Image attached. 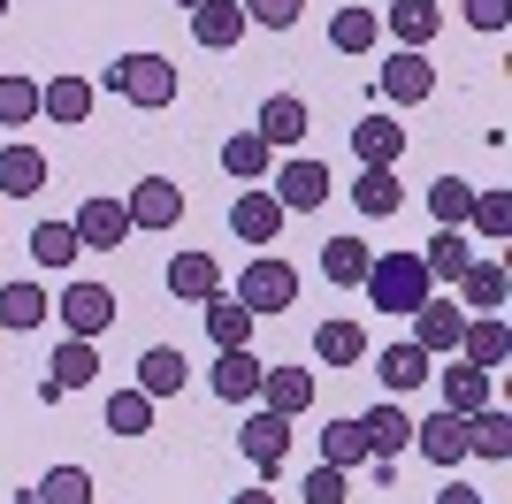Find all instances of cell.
Returning a JSON list of instances; mask_svg holds the SVG:
<instances>
[{
  "label": "cell",
  "instance_id": "obj_1",
  "mask_svg": "<svg viewBox=\"0 0 512 504\" xmlns=\"http://www.w3.org/2000/svg\"><path fill=\"white\" fill-rule=\"evenodd\" d=\"M421 298H436L421 252H375V260H367V306H375V314L413 321V314H421Z\"/></svg>",
  "mask_w": 512,
  "mask_h": 504
},
{
  "label": "cell",
  "instance_id": "obj_2",
  "mask_svg": "<svg viewBox=\"0 0 512 504\" xmlns=\"http://www.w3.org/2000/svg\"><path fill=\"white\" fill-rule=\"evenodd\" d=\"M230 298H237L253 321L291 314V306H299V268H291V260H276V252H260V260H245V268H237V291H230Z\"/></svg>",
  "mask_w": 512,
  "mask_h": 504
},
{
  "label": "cell",
  "instance_id": "obj_3",
  "mask_svg": "<svg viewBox=\"0 0 512 504\" xmlns=\"http://www.w3.org/2000/svg\"><path fill=\"white\" fill-rule=\"evenodd\" d=\"M100 84L115 92V100H130V107H176V62L169 54H123L115 69H100Z\"/></svg>",
  "mask_w": 512,
  "mask_h": 504
},
{
  "label": "cell",
  "instance_id": "obj_4",
  "mask_svg": "<svg viewBox=\"0 0 512 504\" xmlns=\"http://www.w3.org/2000/svg\"><path fill=\"white\" fill-rule=\"evenodd\" d=\"M268 191H276L283 214H314L321 199H329V168H321L314 153H291V161L276 168V184H268Z\"/></svg>",
  "mask_w": 512,
  "mask_h": 504
},
{
  "label": "cell",
  "instance_id": "obj_5",
  "mask_svg": "<svg viewBox=\"0 0 512 504\" xmlns=\"http://www.w3.org/2000/svg\"><path fill=\"white\" fill-rule=\"evenodd\" d=\"M123 214H130V230H176V222H184V191H176L169 176H138Z\"/></svg>",
  "mask_w": 512,
  "mask_h": 504
},
{
  "label": "cell",
  "instance_id": "obj_6",
  "mask_svg": "<svg viewBox=\"0 0 512 504\" xmlns=\"http://www.w3.org/2000/svg\"><path fill=\"white\" fill-rule=\"evenodd\" d=\"M54 314H62V329H69V336H85V344H92V336L115 329V291H107V283H69Z\"/></svg>",
  "mask_w": 512,
  "mask_h": 504
},
{
  "label": "cell",
  "instance_id": "obj_7",
  "mask_svg": "<svg viewBox=\"0 0 512 504\" xmlns=\"http://www.w3.org/2000/svg\"><path fill=\"white\" fill-rule=\"evenodd\" d=\"M459 336H467V306H459V298H421L413 344H421L428 359H451V352H459Z\"/></svg>",
  "mask_w": 512,
  "mask_h": 504
},
{
  "label": "cell",
  "instance_id": "obj_8",
  "mask_svg": "<svg viewBox=\"0 0 512 504\" xmlns=\"http://www.w3.org/2000/svg\"><path fill=\"white\" fill-rule=\"evenodd\" d=\"M237 451H245L260 474H276V466L291 459V420L268 413V405H260V413H245V428H237Z\"/></svg>",
  "mask_w": 512,
  "mask_h": 504
},
{
  "label": "cell",
  "instance_id": "obj_9",
  "mask_svg": "<svg viewBox=\"0 0 512 504\" xmlns=\"http://www.w3.org/2000/svg\"><path fill=\"white\" fill-rule=\"evenodd\" d=\"M253 130L268 138V153H283V146L299 153V138L314 130V115H306L299 92H268V100H260V115H253Z\"/></svg>",
  "mask_w": 512,
  "mask_h": 504
},
{
  "label": "cell",
  "instance_id": "obj_10",
  "mask_svg": "<svg viewBox=\"0 0 512 504\" xmlns=\"http://www.w3.org/2000/svg\"><path fill=\"white\" fill-rule=\"evenodd\" d=\"M413 443H421V459H428V466H459V459H474L467 420H459V413H444V405H436L428 420H413Z\"/></svg>",
  "mask_w": 512,
  "mask_h": 504
},
{
  "label": "cell",
  "instance_id": "obj_11",
  "mask_svg": "<svg viewBox=\"0 0 512 504\" xmlns=\"http://www.w3.org/2000/svg\"><path fill=\"white\" fill-rule=\"evenodd\" d=\"M451 359H467V367H482V375H497L512 359V329H505V314H467V336H459V352Z\"/></svg>",
  "mask_w": 512,
  "mask_h": 504
},
{
  "label": "cell",
  "instance_id": "obj_12",
  "mask_svg": "<svg viewBox=\"0 0 512 504\" xmlns=\"http://www.w3.org/2000/svg\"><path fill=\"white\" fill-rule=\"evenodd\" d=\"M360 436H367V459H398V451H413V413L398 398H383L360 413Z\"/></svg>",
  "mask_w": 512,
  "mask_h": 504
},
{
  "label": "cell",
  "instance_id": "obj_13",
  "mask_svg": "<svg viewBox=\"0 0 512 504\" xmlns=\"http://www.w3.org/2000/svg\"><path fill=\"white\" fill-rule=\"evenodd\" d=\"M69 230H77L85 252H115L130 237V214H123V199H85V207L69 214Z\"/></svg>",
  "mask_w": 512,
  "mask_h": 504
},
{
  "label": "cell",
  "instance_id": "obj_14",
  "mask_svg": "<svg viewBox=\"0 0 512 504\" xmlns=\"http://www.w3.org/2000/svg\"><path fill=\"white\" fill-rule=\"evenodd\" d=\"M375 84H383L390 107H421L428 92H436V69H428V54H390V62L375 69Z\"/></svg>",
  "mask_w": 512,
  "mask_h": 504
},
{
  "label": "cell",
  "instance_id": "obj_15",
  "mask_svg": "<svg viewBox=\"0 0 512 504\" xmlns=\"http://www.w3.org/2000/svg\"><path fill=\"white\" fill-rule=\"evenodd\" d=\"M230 230L237 237H245V245H276V237H283V207H276V191H237V199H230Z\"/></svg>",
  "mask_w": 512,
  "mask_h": 504
},
{
  "label": "cell",
  "instance_id": "obj_16",
  "mask_svg": "<svg viewBox=\"0 0 512 504\" xmlns=\"http://www.w3.org/2000/svg\"><path fill=\"white\" fill-rule=\"evenodd\" d=\"M367 359H375V375H383V390H390V398H406V390L436 382V359H428L421 344H413V336H406V344H390V352H367Z\"/></svg>",
  "mask_w": 512,
  "mask_h": 504
},
{
  "label": "cell",
  "instance_id": "obj_17",
  "mask_svg": "<svg viewBox=\"0 0 512 504\" xmlns=\"http://www.w3.org/2000/svg\"><path fill=\"white\" fill-rule=\"evenodd\" d=\"M260 375H268V367L253 359V344L214 352V398H222V405H253V398H260Z\"/></svg>",
  "mask_w": 512,
  "mask_h": 504
},
{
  "label": "cell",
  "instance_id": "obj_18",
  "mask_svg": "<svg viewBox=\"0 0 512 504\" xmlns=\"http://www.w3.org/2000/svg\"><path fill=\"white\" fill-rule=\"evenodd\" d=\"M505 298H512L505 260H467V275H459V306H467V314H505Z\"/></svg>",
  "mask_w": 512,
  "mask_h": 504
},
{
  "label": "cell",
  "instance_id": "obj_19",
  "mask_svg": "<svg viewBox=\"0 0 512 504\" xmlns=\"http://www.w3.org/2000/svg\"><path fill=\"white\" fill-rule=\"evenodd\" d=\"M92 100H100V84H92V77H46V84H39V115H54L62 130L85 123Z\"/></svg>",
  "mask_w": 512,
  "mask_h": 504
},
{
  "label": "cell",
  "instance_id": "obj_20",
  "mask_svg": "<svg viewBox=\"0 0 512 504\" xmlns=\"http://www.w3.org/2000/svg\"><path fill=\"white\" fill-rule=\"evenodd\" d=\"M46 176H54V161H46L39 146H0V199H31V191H46Z\"/></svg>",
  "mask_w": 512,
  "mask_h": 504
},
{
  "label": "cell",
  "instance_id": "obj_21",
  "mask_svg": "<svg viewBox=\"0 0 512 504\" xmlns=\"http://www.w3.org/2000/svg\"><path fill=\"white\" fill-rule=\"evenodd\" d=\"M352 153H360V168H398V153H406L398 115H360L352 123Z\"/></svg>",
  "mask_w": 512,
  "mask_h": 504
},
{
  "label": "cell",
  "instance_id": "obj_22",
  "mask_svg": "<svg viewBox=\"0 0 512 504\" xmlns=\"http://www.w3.org/2000/svg\"><path fill=\"white\" fill-rule=\"evenodd\" d=\"M314 359H321V367H360V359H367V329L352 314H329L314 329Z\"/></svg>",
  "mask_w": 512,
  "mask_h": 504
},
{
  "label": "cell",
  "instance_id": "obj_23",
  "mask_svg": "<svg viewBox=\"0 0 512 504\" xmlns=\"http://www.w3.org/2000/svg\"><path fill=\"white\" fill-rule=\"evenodd\" d=\"M92 375H100V352H92L85 336H69V344H54V367H46V398H69V390H85Z\"/></svg>",
  "mask_w": 512,
  "mask_h": 504
},
{
  "label": "cell",
  "instance_id": "obj_24",
  "mask_svg": "<svg viewBox=\"0 0 512 504\" xmlns=\"http://www.w3.org/2000/svg\"><path fill=\"white\" fill-rule=\"evenodd\" d=\"M184 382H192V367H184V352H176V344H153V352H138V390H146L153 405L176 398Z\"/></svg>",
  "mask_w": 512,
  "mask_h": 504
},
{
  "label": "cell",
  "instance_id": "obj_25",
  "mask_svg": "<svg viewBox=\"0 0 512 504\" xmlns=\"http://www.w3.org/2000/svg\"><path fill=\"white\" fill-rule=\"evenodd\" d=\"M436 382H444V413H459V420H474L482 405H490V375H482V367H467V359L436 367Z\"/></svg>",
  "mask_w": 512,
  "mask_h": 504
},
{
  "label": "cell",
  "instance_id": "obj_26",
  "mask_svg": "<svg viewBox=\"0 0 512 504\" xmlns=\"http://www.w3.org/2000/svg\"><path fill=\"white\" fill-rule=\"evenodd\" d=\"M260 405L283 413V420H299L306 405H314V375H306V367H268V375H260Z\"/></svg>",
  "mask_w": 512,
  "mask_h": 504
},
{
  "label": "cell",
  "instance_id": "obj_27",
  "mask_svg": "<svg viewBox=\"0 0 512 504\" xmlns=\"http://www.w3.org/2000/svg\"><path fill=\"white\" fill-rule=\"evenodd\" d=\"M245 31H253V23H245V8H237V0H207V8H192V39L207 46V54L237 46Z\"/></svg>",
  "mask_w": 512,
  "mask_h": 504
},
{
  "label": "cell",
  "instance_id": "obj_28",
  "mask_svg": "<svg viewBox=\"0 0 512 504\" xmlns=\"http://www.w3.org/2000/svg\"><path fill=\"white\" fill-rule=\"evenodd\" d=\"M199 306H207V336H214V352H237V344H253V314H245V306H237L230 291H214V298H199Z\"/></svg>",
  "mask_w": 512,
  "mask_h": 504
},
{
  "label": "cell",
  "instance_id": "obj_29",
  "mask_svg": "<svg viewBox=\"0 0 512 504\" xmlns=\"http://www.w3.org/2000/svg\"><path fill=\"white\" fill-rule=\"evenodd\" d=\"M222 291V260L214 252H176L169 260V298H214Z\"/></svg>",
  "mask_w": 512,
  "mask_h": 504
},
{
  "label": "cell",
  "instance_id": "obj_30",
  "mask_svg": "<svg viewBox=\"0 0 512 504\" xmlns=\"http://www.w3.org/2000/svg\"><path fill=\"white\" fill-rule=\"evenodd\" d=\"M390 31L406 39V54H428V39L444 31V8L436 0H390Z\"/></svg>",
  "mask_w": 512,
  "mask_h": 504
},
{
  "label": "cell",
  "instance_id": "obj_31",
  "mask_svg": "<svg viewBox=\"0 0 512 504\" xmlns=\"http://www.w3.org/2000/svg\"><path fill=\"white\" fill-rule=\"evenodd\" d=\"M467 260H474L467 230H436V237L421 245V268H428V283H459V275H467Z\"/></svg>",
  "mask_w": 512,
  "mask_h": 504
},
{
  "label": "cell",
  "instance_id": "obj_32",
  "mask_svg": "<svg viewBox=\"0 0 512 504\" xmlns=\"http://www.w3.org/2000/svg\"><path fill=\"white\" fill-rule=\"evenodd\" d=\"M467 443H474L490 466H505V459H512V413H505V405H482V413L467 420Z\"/></svg>",
  "mask_w": 512,
  "mask_h": 504
},
{
  "label": "cell",
  "instance_id": "obj_33",
  "mask_svg": "<svg viewBox=\"0 0 512 504\" xmlns=\"http://www.w3.org/2000/svg\"><path fill=\"white\" fill-rule=\"evenodd\" d=\"M352 199H360V214H398L406 207V184H398V168H360V184H352Z\"/></svg>",
  "mask_w": 512,
  "mask_h": 504
},
{
  "label": "cell",
  "instance_id": "obj_34",
  "mask_svg": "<svg viewBox=\"0 0 512 504\" xmlns=\"http://www.w3.org/2000/svg\"><path fill=\"white\" fill-rule=\"evenodd\" d=\"M428 214H436V230H467L474 184H459V176H436V184H428Z\"/></svg>",
  "mask_w": 512,
  "mask_h": 504
},
{
  "label": "cell",
  "instance_id": "obj_35",
  "mask_svg": "<svg viewBox=\"0 0 512 504\" xmlns=\"http://www.w3.org/2000/svg\"><path fill=\"white\" fill-rule=\"evenodd\" d=\"M367 260H375V252H367L360 237H329V245H321V275H329V283H344V291H352V283H367Z\"/></svg>",
  "mask_w": 512,
  "mask_h": 504
},
{
  "label": "cell",
  "instance_id": "obj_36",
  "mask_svg": "<svg viewBox=\"0 0 512 504\" xmlns=\"http://www.w3.org/2000/svg\"><path fill=\"white\" fill-rule=\"evenodd\" d=\"M268 161H276V153H268V138H260V130H237L230 146H222V168H230L237 184H260V176H268Z\"/></svg>",
  "mask_w": 512,
  "mask_h": 504
},
{
  "label": "cell",
  "instance_id": "obj_37",
  "mask_svg": "<svg viewBox=\"0 0 512 504\" xmlns=\"http://www.w3.org/2000/svg\"><path fill=\"white\" fill-rule=\"evenodd\" d=\"M31 260H39V268H77V260H85V245H77V230H69V222H39V230H31Z\"/></svg>",
  "mask_w": 512,
  "mask_h": 504
},
{
  "label": "cell",
  "instance_id": "obj_38",
  "mask_svg": "<svg viewBox=\"0 0 512 504\" xmlns=\"http://www.w3.org/2000/svg\"><path fill=\"white\" fill-rule=\"evenodd\" d=\"M31 504H92V466H46Z\"/></svg>",
  "mask_w": 512,
  "mask_h": 504
},
{
  "label": "cell",
  "instance_id": "obj_39",
  "mask_svg": "<svg viewBox=\"0 0 512 504\" xmlns=\"http://www.w3.org/2000/svg\"><path fill=\"white\" fill-rule=\"evenodd\" d=\"M146 428H153V398L138 390V382L107 398V436H146Z\"/></svg>",
  "mask_w": 512,
  "mask_h": 504
},
{
  "label": "cell",
  "instance_id": "obj_40",
  "mask_svg": "<svg viewBox=\"0 0 512 504\" xmlns=\"http://www.w3.org/2000/svg\"><path fill=\"white\" fill-rule=\"evenodd\" d=\"M321 466H367V436H360V420H329L321 428Z\"/></svg>",
  "mask_w": 512,
  "mask_h": 504
},
{
  "label": "cell",
  "instance_id": "obj_41",
  "mask_svg": "<svg viewBox=\"0 0 512 504\" xmlns=\"http://www.w3.org/2000/svg\"><path fill=\"white\" fill-rule=\"evenodd\" d=\"M46 314H54V306H46L39 283H8V291H0V329H39Z\"/></svg>",
  "mask_w": 512,
  "mask_h": 504
},
{
  "label": "cell",
  "instance_id": "obj_42",
  "mask_svg": "<svg viewBox=\"0 0 512 504\" xmlns=\"http://www.w3.org/2000/svg\"><path fill=\"white\" fill-rule=\"evenodd\" d=\"M375 39H383V23L367 16V8H337V16H329V46H337V54H367Z\"/></svg>",
  "mask_w": 512,
  "mask_h": 504
},
{
  "label": "cell",
  "instance_id": "obj_43",
  "mask_svg": "<svg viewBox=\"0 0 512 504\" xmlns=\"http://www.w3.org/2000/svg\"><path fill=\"white\" fill-rule=\"evenodd\" d=\"M0 123L8 130L39 123V77H0Z\"/></svg>",
  "mask_w": 512,
  "mask_h": 504
},
{
  "label": "cell",
  "instance_id": "obj_44",
  "mask_svg": "<svg viewBox=\"0 0 512 504\" xmlns=\"http://www.w3.org/2000/svg\"><path fill=\"white\" fill-rule=\"evenodd\" d=\"M467 230H482V237H512V191H474Z\"/></svg>",
  "mask_w": 512,
  "mask_h": 504
},
{
  "label": "cell",
  "instance_id": "obj_45",
  "mask_svg": "<svg viewBox=\"0 0 512 504\" xmlns=\"http://www.w3.org/2000/svg\"><path fill=\"white\" fill-rule=\"evenodd\" d=\"M299 497L306 504H344L352 497V474H344V466H314V474L299 482Z\"/></svg>",
  "mask_w": 512,
  "mask_h": 504
},
{
  "label": "cell",
  "instance_id": "obj_46",
  "mask_svg": "<svg viewBox=\"0 0 512 504\" xmlns=\"http://www.w3.org/2000/svg\"><path fill=\"white\" fill-rule=\"evenodd\" d=\"M245 8V23H260V31H291V23L306 16V0H237Z\"/></svg>",
  "mask_w": 512,
  "mask_h": 504
},
{
  "label": "cell",
  "instance_id": "obj_47",
  "mask_svg": "<svg viewBox=\"0 0 512 504\" xmlns=\"http://www.w3.org/2000/svg\"><path fill=\"white\" fill-rule=\"evenodd\" d=\"M467 23H474V31H505V23H512V0H467Z\"/></svg>",
  "mask_w": 512,
  "mask_h": 504
},
{
  "label": "cell",
  "instance_id": "obj_48",
  "mask_svg": "<svg viewBox=\"0 0 512 504\" xmlns=\"http://www.w3.org/2000/svg\"><path fill=\"white\" fill-rule=\"evenodd\" d=\"M436 504H482V489H467V482H444V489H436Z\"/></svg>",
  "mask_w": 512,
  "mask_h": 504
},
{
  "label": "cell",
  "instance_id": "obj_49",
  "mask_svg": "<svg viewBox=\"0 0 512 504\" xmlns=\"http://www.w3.org/2000/svg\"><path fill=\"white\" fill-rule=\"evenodd\" d=\"M230 504H276V489H268V482H253V489H237Z\"/></svg>",
  "mask_w": 512,
  "mask_h": 504
},
{
  "label": "cell",
  "instance_id": "obj_50",
  "mask_svg": "<svg viewBox=\"0 0 512 504\" xmlns=\"http://www.w3.org/2000/svg\"><path fill=\"white\" fill-rule=\"evenodd\" d=\"M176 8H207V0H176Z\"/></svg>",
  "mask_w": 512,
  "mask_h": 504
},
{
  "label": "cell",
  "instance_id": "obj_51",
  "mask_svg": "<svg viewBox=\"0 0 512 504\" xmlns=\"http://www.w3.org/2000/svg\"><path fill=\"white\" fill-rule=\"evenodd\" d=\"M0 16H8V0H0Z\"/></svg>",
  "mask_w": 512,
  "mask_h": 504
},
{
  "label": "cell",
  "instance_id": "obj_52",
  "mask_svg": "<svg viewBox=\"0 0 512 504\" xmlns=\"http://www.w3.org/2000/svg\"><path fill=\"white\" fill-rule=\"evenodd\" d=\"M0 336H8V329H0Z\"/></svg>",
  "mask_w": 512,
  "mask_h": 504
}]
</instances>
